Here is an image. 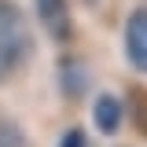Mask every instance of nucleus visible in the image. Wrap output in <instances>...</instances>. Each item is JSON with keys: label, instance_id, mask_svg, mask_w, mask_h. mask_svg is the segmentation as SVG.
Listing matches in <instances>:
<instances>
[{"label": "nucleus", "instance_id": "obj_1", "mask_svg": "<svg viewBox=\"0 0 147 147\" xmlns=\"http://www.w3.org/2000/svg\"><path fill=\"white\" fill-rule=\"evenodd\" d=\"M33 52V33L22 7L11 0H0V85H7Z\"/></svg>", "mask_w": 147, "mask_h": 147}, {"label": "nucleus", "instance_id": "obj_2", "mask_svg": "<svg viewBox=\"0 0 147 147\" xmlns=\"http://www.w3.org/2000/svg\"><path fill=\"white\" fill-rule=\"evenodd\" d=\"M125 59L132 70L147 74V7H136L125 22Z\"/></svg>", "mask_w": 147, "mask_h": 147}, {"label": "nucleus", "instance_id": "obj_3", "mask_svg": "<svg viewBox=\"0 0 147 147\" xmlns=\"http://www.w3.org/2000/svg\"><path fill=\"white\" fill-rule=\"evenodd\" d=\"M125 121V103L114 96V92H99L92 99V125L99 129L103 136H118Z\"/></svg>", "mask_w": 147, "mask_h": 147}, {"label": "nucleus", "instance_id": "obj_4", "mask_svg": "<svg viewBox=\"0 0 147 147\" xmlns=\"http://www.w3.org/2000/svg\"><path fill=\"white\" fill-rule=\"evenodd\" d=\"M33 7H37L40 26L55 40H70V11H66V0H33Z\"/></svg>", "mask_w": 147, "mask_h": 147}, {"label": "nucleus", "instance_id": "obj_5", "mask_svg": "<svg viewBox=\"0 0 147 147\" xmlns=\"http://www.w3.org/2000/svg\"><path fill=\"white\" fill-rule=\"evenodd\" d=\"M59 88H63L66 99H81L85 88H88L85 66H81V63H63V66H59Z\"/></svg>", "mask_w": 147, "mask_h": 147}, {"label": "nucleus", "instance_id": "obj_6", "mask_svg": "<svg viewBox=\"0 0 147 147\" xmlns=\"http://www.w3.org/2000/svg\"><path fill=\"white\" fill-rule=\"evenodd\" d=\"M0 147H30L26 129L18 125L11 114H4V110H0Z\"/></svg>", "mask_w": 147, "mask_h": 147}, {"label": "nucleus", "instance_id": "obj_7", "mask_svg": "<svg viewBox=\"0 0 147 147\" xmlns=\"http://www.w3.org/2000/svg\"><path fill=\"white\" fill-rule=\"evenodd\" d=\"M129 96H132V99H129V118H132V125L140 129V136H147V92L132 88Z\"/></svg>", "mask_w": 147, "mask_h": 147}, {"label": "nucleus", "instance_id": "obj_8", "mask_svg": "<svg viewBox=\"0 0 147 147\" xmlns=\"http://www.w3.org/2000/svg\"><path fill=\"white\" fill-rule=\"evenodd\" d=\"M55 147H88V136H85L81 125H70V129H63V136H59Z\"/></svg>", "mask_w": 147, "mask_h": 147}]
</instances>
